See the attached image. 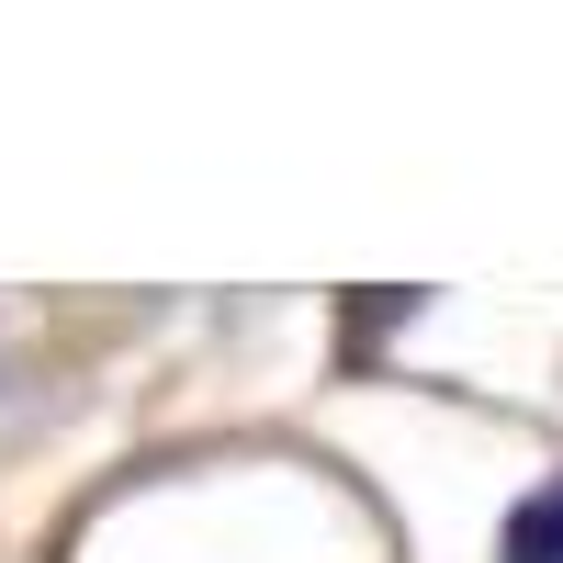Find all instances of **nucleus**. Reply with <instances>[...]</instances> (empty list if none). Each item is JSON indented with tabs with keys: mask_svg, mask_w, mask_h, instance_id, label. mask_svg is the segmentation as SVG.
<instances>
[{
	"mask_svg": "<svg viewBox=\"0 0 563 563\" xmlns=\"http://www.w3.org/2000/svg\"><path fill=\"white\" fill-rule=\"evenodd\" d=\"M507 563H563V474L507 507Z\"/></svg>",
	"mask_w": 563,
	"mask_h": 563,
	"instance_id": "1",
	"label": "nucleus"
}]
</instances>
